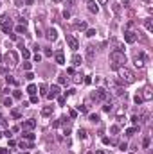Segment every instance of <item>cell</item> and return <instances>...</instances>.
I'll return each mask as SVG.
<instances>
[{"label":"cell","mask_w":153,"mask_h":154,"mask_svg":"<svg viewBox=\"0 0 153 154\" xmlns=\"http://www.w3.org/2000/svg\"><path fill=\"white\" fill-rule=\"evenodd\" d=\"M110 66L117 70L121 66H126V56L124 52H119V50H112L110 52Z\"/></svg>","instance_id":"cell-1"},{"label":"cell","mask_w":153,"mask_h":154,"mask_svg":"<svg viewBox=\"0 0 153 154\" xmlns=\"http://www.w3.org/2000/svg\"><path fill=\"white\" fill-rule=\"evenodd\" d=\"M117 75L121 79V82H124V84H132V82L135 81V74H133L130 68H126V66L117 68Z\"/></svg>","instance_id":"cell-2"},{"label":"cell","mask_w":153,"mask_h":154,"mask_svg":"<svg viewBox=\"0 0 153 154\" xmlns=\"http://www.w3.org/2000/svg\"><path fill=\"white\" fill-rule=\"evenodd\" d=\"M4 59H5V65H7V66H11V68H15V66L18 65V56H16V52H15V50H9V52L4 56Z\"/></svg>","instance_id":"cell-3"},{"label":"cell","mask_w":153,"mask_h":154,"mask_svg":"<svg viewBox=\"0 0 153 154\" xmlns=\"http://www.w3.org/2000/svg\"><path fill=\"white\" fill-rule=\"evenodd\" d=\"M135 66L137 68H144L146 66V63H148V56L144 54V52H139V54H135Z\"/></svg>","instance_id":"cell-4"},{"label":"cell","mask_w":153,"mask_h":154,"mask_svg":"<svg viewBox=\"0 0 153 154\" xmlns=\"http://www.w3.org/2000/svg\"><path fill=\"white\" fill-rule=\"evenodd\" d=\"M92 99H96V100L103 102V100H106V99H108V91H106L105 88H96V91L92 93Z\"/></svg>","instance_id":"cell-5"},{"label":"cell","mask_w":153,"mask_h":154,"mask_svg":"<svg viewBox=\"0 0 153 154\" xmlns=\"http://www.w3.org/2000/svg\"><path fill=\"white\" fill-rule=\"evenodd\" d=\"M0 27H2V31L4 32H7V34H11V29H13V23H11V20H7V16L4 14L2 18H0Z\"/></svg>","instance_id":"cell-6"},{"label":"cell","mask_w":153,"mask_h":154,"mask_svg":"<svg viewBox=\"0 0 153 154\" xmlns=\"http://www.w3.org/2000/svg\"><path fill=\"white\" fill-rule=\"evenodd\" d=\"M60 97V86L58 84H52L47 91V99H58Z\"/></svg>","instance_id":"cell-7"},{"label":"cell","mask_w":153,"mask_h":154,"mask_svg":"<svg viewBox=\"0 0 153 154\" xmlns=\"http://www.w3.org/2000/svg\"><path fill=\"white\" fill-rule=\"evenodd\" d=\"M85 57H86V61H94V57H96V47L94 45H88L85 48Z\"/></svg>","instance_id":"cell-8"},{"label":"cell","mask_w":153,"mask_h":154,"mask_svg":"<svg viewBox=\"0 0 153 154\" xmlns=\"http://www.w3.org/2000/svg\"><path fill=\"white\" fill-rule=\"evenodd\" d=\"M135 39H137V32H133L132 29H128L124 32V41L126 43H135Z\"/></svg>","instance_id":"cell-9"},{"label":"cell","mask_w":153,"mask_h":154,"mask_svg":"<svg viewBox=\"0 0 153 154\" xmlns=\"http://www.w3.org/2000/svg\"><path fill=\"white\" fill-rule=\"evenodd\" d=\"M110 45L114 47V50H119V52H124V43L119 41L117 38H112L110 39Z\"/></svg>","instance_id":"cell-10"},{"label":"cell","mask_w":153,"mask_h":154,"mask_svg":"<svg viewBox=\"0 0 153 154\" xmlns=\"http://www.w3.org/2000/svg\"><path fill=\"white\" fill-rule=\"evenodd\" d=\"M34 127H36V120H33V118H29V120H25L22 124V129L24 131H33Z\"/></svg>","instance_id":"cell-11"},{"label":"cell","mask_w":153,"mask_h":154,"mask_svg":"<svg viewBox=\"0 0 153 154\" xmlns=\"http://www.w3.org/2000/svg\"><path fill=\"white\" fill-rule=\"evenodd\" d=\"M45 36H47V39H49V41H56V39H58V31H56L54 27H50V29H47Z\"/></svg>","instance_id":"cell-12"},{"label":"cell","mask_w":153,"mask_h":154,"mask_svg":"<svg viewBox=\"0 0 153 154\" xmlns=\"http://www.w3.org/2000/svg\"><path fill=\"white\" fill-rule=\"evenodd\" d=\"M141 97H142V100H146V102H148V100H151V99H153L151 88H150V86H146V88L142 90V95H141Z\"/></svg>","instance_id":"cell-13"},{"label":"cell","mask_w":153,"mask_h":154,"mask_svg":"<svg viewBox=\"0 0 153 154\" xmlns=\"http://www.w3.org/2000/svg\"><path fill=\"white\" fill-rule=\"evenodd\" d=\"M67 43H69V47H70L72 50H77V48H79V41H77L74 36H67Z\"/></svg>","instance_id":"cell-14"},{"label":"cell","mask_w":153,"mask_h":154,"mask_svg":"<svg viewBox=\"0 0 153 154\" xmlns=\"http://www.w3.org/2000/svg\"><path fill=\"white\" fill-rule=\"evenodd\" d=\"M86 7H88V11H90V13H94V14H97V13H99V5H97V2H94V0H90V2L86 4Z\"/></svg>","instance_id":"cell-15"},{"label":"cell","mask_w":153,"mask_h":154,"mask_svg":"<svg viewBox=\"0 0 153 154\" xmlns=\"http://www.w3.org/2000/svg\"><path fill=\"white\" fill-rule=\"evenodd\" d=\"M16 145H18L20 149H31V147H33V142H29V140H25V138H22V140H20L18 143H16Z\"/></svg>","instance_id":"cell-16"},{"label":"cell","mask_w":153,"mask_h":154,"mask_svg":"<svg viewBox=\"0 0 153 154\" xmlns=\"http://www.w3.org/2000/svg\"><path fill=\"white\" fill-rule=\"evenodd\" d=\"M54 59H56V63H58V65H63V63H65V54H63L61 50H58V52H56V56H54Z\"/></svg>","instance_id":"cell-17"},{"label":"cell","mask_w":153,"mask_h":154,"mask_svg":"<svg viewBox=\"0 0 153 154\" xmlns=\"http://www.w3.org/2000/svg\"><path fill=\"white\" fill-rule=\"evenodd\" d=\"M81 61H83V59H81V56H79V54H74V56H72V66H79V65H81Z\"/></svg>","instance_id":"cell-18"},{"label":"cell","mask_w":153,"mask_h":154,"mask_svg":"<svg viewBox=\"0 0 153 154\" xmlns=\"http://www.w3.org/2000/svg\"><path fill=\"white\" fill-rule=\"evenodd\" d=\"M144 27H146L150 32H153V20L151 18H146V20H144Z\"/></svg>","instance_id":"cell-19"},{"label":"cell","mask_w":153,"mask_h":154,"mask_svg":"<svg viewBox=\"0 0 153 154\" xmlns=\"http://www.w3.org/2000/svg\"><path fill=\"white\" fill-rule=\"evenodd\" d=\"M41 115L43 116H50L52 115V106H45V108L41 109Z\"/></svg>","instance_id":"cell-20"},{"label":"cell","mask_w":153,"mask_h":154,"mask_svg":"<svg viewBox=\"0 0 153 154\" xmlns=\"http://www.w3.org/2000/svg\"><path fill=\"white\" fill-rule=\"evenodd\" d=\"M36 90H38V88H36L34 84H29V86H27V93H29V95H36Z\"/></svg>","instance_id":"cell-21"},{"label":"cell","mask_w":153,"mask_h":154,"mask_svg":"<svg viewBox=\"0 0 153 154\" xmlns=\"http://www.w3.org/2000/svg\"><path fill=\"white\" fill-rule=\"evenodd\" d=\"M2 102H4V106H7V108H11V106H13V99H11V97H4V99H2Z\"/></svg>","instance_id":"cell-22"},{"label":"cell","mask_w":153,"mask_h":154,"mask_svg":"<svg viewBox=\"0 0 153 154\" xmlns=\"http://www.w3.org/2000/svg\"><path fill=\"white\" fill-rule=\"evenodd\" d=\"M22 136H24V138H25V140H29V142H33V140H34V134H33V133H31V131H25V133H24V134H22Z\"/></svg>","instance_id":"cell-23"},{"label":"cell","mask_w":153,"mask_h":154,"mask_svg":"<svg viewBox=\"0 0 153 154\" xmlns=\"http://www.w3.org/2000/svg\"><path fill=\"white\" fill-rule=\"evenodd\" d=\"M67 81H69V79H67L65 74H60V75H58V82H60V84H67Z\"/></svg>","instance_id":"cell-24"},{"label":"cell","mask_w":153,"mask_h":154,"mask_svg":"<svg viewBox=\"0 0 153 154\" xmlns=\"http://www.w3.org/2000/svg\"><path fill=\"white\" fill-rule=\"evenodd\" d=\"M74 27H76V29H81V31H85V29H86V23H85V22H77V23H74Z\"/></svg>","instance_id":"cell-25"},{"label":"cell","mask_w":153,"mask_h":154,"mask_svg":"<svg viewBox=\"0 0 153 154\" xmlns=\"http://www.w3.org/2000/svg\"><path fill=\"white\" fill-rule=\"evenodd\" d=\"M40 91H41V95H43V97H47V84H43V82H41V84H40Z\"/></svg>","instance_id":"cell-26"},{"label":"cell","mask_w":153,"mask_h":154,"mask_svg":"<svg viewBox=\"0 0 153 154\" xmlns=\"http://www.w3.org/2000/svg\"><path fill=\"white\" fill-rule=\"evenodd\" d=\"M137 131H139V127H130V129L126 131V134H128V136H133V134H135Z\"/></svg>","instance_id":"cell-27"},{"label":"cell","mask_w":153,"mask_h":154,"mask_svg":"<svg viewBox=\"0 0 153 154\" xmlns=\"http://www.w3.org/2000/svg\"><path fill=\"white\" fill-rule=\"evenodd\" d=\"M112 9H114V13L117 14V16L121 14V5H119V4H114V5H112Z\"/></svg>","instance_id":"cell-28"},{"label":"cell","mask_w":153,"mask_h":154,"mask_svg":"<svg viewBox=\"0 0 153 154\" xmlns=\"http://www.w3.org/2000/svg\"><path fill=\"white\" fill-rule=\"evenodd\" d=\"M15 32H16V34H22V32H25V25H18V27L15 29Z\"/></svg>","instance_id":"cell-29"},{"label":"cell","mask_w":153,"mask_h":154,"mask_svg":"<svg viewBox=\"0 0 153 154\" xmlns=\"http://www.w3.org/2000/svg\"><path fill=\"white\" fill-rule=\"evenodd\" d=\"M133 100H135V104H139V106H141V104H142V102H144V100H142V97H141V95H139V93H137V95H135V97H133Z\"/></svg>","instance_id":"cell-30"},{"label":"cell","mask_w":153,"mask_h":154,"mask_svg":"<svg viewBox=\"0 0 153 154\" xmlns=\"http://www.w3.org/2000/svg\"><path fill=\"white\" fill-rule=\"evenodd\" d=\"M142 147H144V149H148V147H150V136H146V138L142 140Z\"/></svg>","instance_id":"cell-31"},{"label":"cell","mask_w":153,"mask_h":154,"mask_svg":"<svg viewBox=\"0 0 153 154\" xmlns=\"http://www.w3.org/2000/svg\"><path fill=\"white\" fill-rule=\"evenodd\" d=\"M7 82H9V84H13V86H16V79H15L13 75H7Z\"/></svg>","instance_id":"cell-32"},{"label":"cell","mask_w":153,"mask_h":154,"mask_svg":"<svg viewBox=\"0 0 153 154\" xmlns=\"http://www.w3.org/2000/svg\"><path fill=\"white\" fill-rule=\"evenodd\" d=\"M88 118H90V122H94V124H97V122H99V115H90Z\"/></svg>","instance_id":"cell-33"},{"label":"cell","mask_w":153,"mask_h":154,"mask_svg":"<svg viewBox=\"0 0 153 154\" xmlns=\"http://www.w3.org/2000/svg\"><path fill=\"white\" fill-rule=\"evenodd\" d=\"M22 56H24V57L27 59V57H31V52H29L27 48H22Z\"/></svg>","instance_id":"cell-34"},{"label":"cell","mask_w":153,"mask_h":154,"mask_svg":"<svg viewBox=\"0 0 153 154\" xmlns=\"http://www.w3.org/2000/svg\"><path fill=\"white\" fill-rule=\"evenodd\" d=\"M110 133H112V134H117V133H119V125H112V127H110Z\"/></svg>","instance_id":"cell-35"},{"label":"cell","mask_w":153,"mask_h":154,"mask_svg":"<svg viewBox=\"0 0 153 154\" xmlns=\"http://www.w3.org/2000/svg\"><path fill=\"white\" fill-rule=\"evenodd\" d=\"M86 36H88V38L96 36V31H94V29H86Z\"/></svg>","instance_id":"cell-36"},{"label":"cell","mask_w":153,"mask_h":154,"mask_svg":"<svg viewBox=\"0 0 153 154\" xmlns=\"http://www.w3.org/2000/svg\"><path fill=\"white\" fill-rule=\"evenodd\" d=\"M13 97H15V99H22V91L15 90V91H13Z\"/></svg>","instance_id":"cell-37"},{"label":"cell","mask_w":153,"mask_h":154,"mask_svg":"<svg viewBox=\"0 0 153 154\" xmlns=\"http://www.w3.org/2000/svg\"><path fill=\"white\" fill-rule=\"evenodd\" d=\"M79 138H86V129H79Z\"/></svg>","instance_id":"cell-38"},{"label":"cell","mask_w":153,"mask_h":154,"mask_svg":"<svg viewBox=\"0 0 153 154\" xmlns=\"http://www.w3.org/2000/svg\"><path fill=\"white\" fill-rule=\"evenodd\" d=\"M11 115L15 116V118H20V111H18V109H13V111H11Z\"/></svg>","instance_id":"cell-39"},{"label":"cell","mask_w":153,"mask_h":154,"mask_svg":"<svg viewBox=\"0 0 153 154\" xmlns=\"http://www.w3.org/2000/svg\"><path fill=\"white\" fill-rule=\"evenodd\" d=\"M33 59H34V61H36V63H40V61H41V54H38V52H36V54H34V57H33Z\"/></svg>","instance_id":"cell-40"},{"label":"cell","mask_w":153,"mask_h":154,"mask_svg":"<svg viewBox=\"0 0 153 154\" xmlns=\"http://www.w3.org/2000/svg\"><path fill=\"white\" fill-rule=\"evenodd\" d=\"M43 54H45L47 57H52V52H50V48H45V50H43Z\"/></svg>","instance_id":"cell-41"},{"label":"cell","mask_w":153,"mask_h":154,"mask_svg":"<svg viewBox=\"0 0 153 154\" xmlns=\"http://www.w3.org/2000/svg\"><path fill=\"white\" fill-rule=\"evenodd\" d=\"M31 68H33V65H31V63H24V70H27V72H29Z\"/></svg>","instance_id":"cell-42"},{"label":"cell","mask_w":153,"mask_h":154,"mask_svg":"<svg viewBox=\"0 0 153 154\" xmlns=\"http://www.w3.org/2000/svg\"><path fill=\"white\" fill-rule=\"evenodd\" d=\"M103 111H106V113L112 111V106H110V104H105V106H103Z\"/></svg>","instance_id":"cell-43"},{"label":"cell","mask_w":153,"mask_h":154,"mask_svg":"<svg viewBox=\"0 0 153 154\" xmlns=\"http://www.w3.org/2000/svg\"><path fill=\"white\" fill-rule=\"evenodd\" d=\"M77 109H79V111H81V113H88V109H86V106H79V108H77Z\"/></svg>","instance_id":"cell-44"},{"label":"cell","mask_w":153,"mask_h":154,"mask_svg":"<svg viewBox=\"0 0 153 154\" xmlns=\"http://www.w3.org/2000/svg\"><path fill=\"white\" fill-rule=\"evenodd\" d=\"M119 149H121V151H126V149H128V143H126V142H124V143H121V145H119Z\"/></svg>","instance_id":"cell-45"},{"label":"cell","mask_w":153,"mask_h":154,"mask_svg":"<svg viewBox=\"0 0 153 154\" xmlns=\"http://www.w3.org/2000/svg\"><path fill=\"white\" fill-rule=\"evenodd\" d=\"M81 81H83V77L81 75H74V82H76V84L77 82H81Z\"/></svg>","instance_id":"cell-46"},{"label":"cell","mask_w":153,"mask_h":154,"mask_svg":"<svg viewBox=\"0 0 153 154\" xmlns=\"http://www.w3.org/2000/svg\"><path fill=\"white\" fill-rule=\"evenodd\" d=\"M25 79H29V81H33V79H34V74H31V72H27V75H25Z\"/></svg>","instance_id":"cell-47"},{"label":"cell","mask_w":153,"mask_h":154,"mask_svg":"<svg viewBox=\"0 0 153 154\" xmlns=\"http://www.w3.org/2000/svg\"><path fill=\"white\" fill-rule=\"evenodd\" d=\"M31 102L36 104V102H38V97H36V95H31Z\"/></svg>","instance_id":"cell-48"},{"label":"cell","mask_w":153,"mask_h":154,"mask_svg":"<svg viewBox=\"0 0 153 154\" xmlns=\"http://www.w3.org/2000/svg\"><path fill=\"white\" fill-rule=\"evenodd\" d=\"M58 102H60V106H63L65 104V97H58Z\"/></svg>","instance_id":"cell-49"},{"label":"cell","mask_w":153,"mask_h":154,"mask_svg":"<svg viewBox=\"0 0 153 154\" xmlns=\"http://www.w3.org/2000/svg\"><path fill=\"white\" fill-rule=\"evenodd\" d=\"M108 4V0H97V5H106Z\"/></svg>","instance_id":"cell-50"},{"label":"cell","mask_w":153,"mask_h":154,"mask_svg":"<svg viewBox=\"0 0 153 154\" xmlns=\"http://www.w3.org/2000/svg\"><path fill=\"white\" fill-rule=\"evenodd\" d=\"M132 122H133V124L137 125V124H139V116H133V118H132Z\"/></svg>","instance_id":"cell-51"},{"label":"cell","mask_w":153,"mask_h":154,"mask_svg":"<svg viewBox=\"0 0 153 154\" xmlns=\"http://www.w3.org/2000/svg\"><path fill=\"white\" fill-rule=\"evenodd\" d=\"M9 147H16V142L15 140H9Z\"/></svg>","instance_id":"cell-52"},{"label":"cell","mask_w":153,"mask_h":154,"mask_svg":"<svg viewBox=\"0 0 153 154\" xmlns=\"http://www.w3.org/2000/svg\"><path fill=\"white\" fill-rule=\"evenodd\" d=\"M0 154H7V149H0Z\"/></svg>","instance_id":"cell-53"},{"label":"cell","mask_w":153,"mask_h":154,"mask_svg":"<svg viewBox=\"0 0 153 154\" xmlns=\"http://www.w3.org/2000/svg\"><path fill=\"white\" fill-rule=\"evenodd\" d=\"M96 154H106L105 151H96Z\"/></svg>","instance_id":"cell-54"},{"label":"cell","mask_w":153,"mask_h":154,"mask_svg":"<svg viewBox=\"0 0 153 154\" xmlns=\"http://www.w3.org/2000/svg\"><path fill=\"white\" fill-rule=\"evenodd\" d=\"M2 91H4V86H2V82H0V93H2Z\"/></svg>","instance_id":"cell-55"},{"label":"cell","mask_w":153,"mask_h":154,"mask_svg":"<svg viewBox=\"0 0 153 154\" xmlns=\"http://www.w3.org/2000/svg\"><path fill=\"white\" fill-rule=\"evenodd\" d=\"M54 2H61V0H54Z\"/></svg>","instance_id":"cell-56"}]
</instances>
